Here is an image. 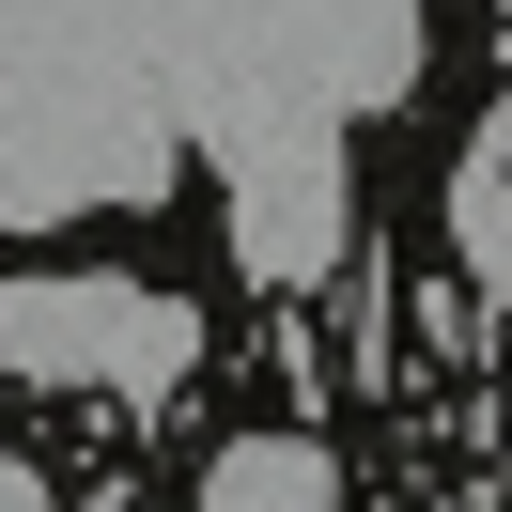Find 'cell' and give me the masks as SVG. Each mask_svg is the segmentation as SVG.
Instances as JSON below:
<instances>
[{"instance_id":"obj_1","label":"cell","mask_w":512,"mask_h":512,"mask_svg":"<svg viewBox=\"0 0 512 512\" xmlns=\"http://www.w3.org/2000/svg\"><path fill=\"white\" fill-rule=\"evenodd\" d=\"M202 357L187 295L156 280H0V373L16 388H125V404H171Z\"/></svg>"},{"instance_id":"obj_5","label":"cell","mask_w":512,"mask_h":512,"mask_svg":"<svg viewBox=\"0 0 512 512\" xmlns=\"http://www.w3.org/2000/svg\"><path fill=\"white\" fill-rule=\"evenodd\" d=\"M0 512H47V466H0Z\"/></svg>"},{"instance_id":"obj_2","label":"cell","mask_w":512,"mask_h":512,"mask_svg":"<svg viewBox=\"0 0 512 512\" xmlns=\"http://www.w3.org/2000/svg\"><path fill=\"white\" fill-rule=\"evenodd\" d=\"M233 264H249L264 295H295V280L342 264V140H295V156H264L249 187H233Z\"/></svg>"},{"instance_id":"obj_3","label":"cell","mask_w":512,"mask_h":512,"mask_svg":"<svg viewBox=\"0 0 512 512\" xmlns=\"http://www.w3.org/2000/svg\"><path fill=\"white\" fill-rule=\"evenodd\" d=\"M202 512H342V466L311 435H233L202 466Z\"/></svg>"},{"instance_id":"obj_4","label":"cell","mask_w":512,"mask_h":512,"mask_svg":"<svg viewBox=\"0 0 512 512\" xmlns=\"http://www.w3.org/2000/svg\"><path fill=\"white\" fill-rule=\"evenodd\" d=\"M450 249H466L481 295H512V109L466 140V171H450Z\"/></svg>"}]
</instances>
